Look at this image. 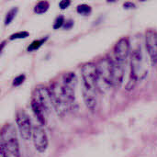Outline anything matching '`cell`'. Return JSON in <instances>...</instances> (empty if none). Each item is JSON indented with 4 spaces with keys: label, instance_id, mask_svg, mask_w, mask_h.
Returning <instances> with one entry per match:
<instances>
[{
    "label": "cell",
    "instance_id": "6da1fadb",
    "mask_svg": "<svg viewBox=\"0 0 157 157\" xmlns=\"http://www.w3.org/2000/svg\"><path fill=\"white\" fill-rule=\"evenodd\" d=\"M0 145L9 157H20L17 133L12 124H6L0 132Z\"/></svg>",
    "mask_w": 157,
    "mask_h": 157
},
{
    "label": "cell",
    "instance_id": "7a4b0ae2",
    "mask_svg": "<svg viewBox=\"0 0 157 157\" xmlns=\"http://www.w3.org/2000/svg\"><path fill=\"white\" fill-rule=\"evenodd\" d=\"M146 74L147 67L145 65L141 48L138 47L133 49L131 54V77L127 85V89H132L139 80L145 77Z\"/></svg>",
    "mask_w": 157,
    "mask_h": 157
},
{
    "label": "cell",
    "instance_id": "3957f363",
    "mask_svg": "<svg viewBox=\"0 0 157 157\" xmlns=\"http://www.w3.org/2000/svg\"><path fill=\"white\" fill-rule=\"evenodd\" d=\"M49 90H50L52 103L54 110L56 111L58 116L63 118L71 110V107L65 94L63 93L61 83H57V82L53 83L50 86Z\"/></svg>",
    "mask_w": 157,
    "mask_h": 157
},
{
    "label": "cell",
    "instance_id": "277c9868",
    "mask_svg": "<svg viewBox=\"0 0 157 157\" xmlns=\"http://www.w3.org/2000/svg\"><path fill=\"white\" fill-rule=\"evenodd\" d=\"M81 73L83 79V86L89 89L97 90L98 82L97 65L93 63H86L82 66Z\"/></svg>",
    "mask_w": 157,
    "mask_h": 157
},
{
    "label": "cell",
    "instance_id": "5b68a950",
    "mask_svg": "<svg viewBox=\"0 0 157 157\" xmlns=\"http://www.w3.org/2000/svg\"><path fill=\"white\" fill-rule=\"evenodd\" d=\"M113 65H114V61H112L109 57L103 58L98 62L97 65L98 74V82L102 81L106 85L112 86Z\"/></svg>",
    "mask_w": 157,
    "mask_h": 157
},
{
    "label": "cell",
    "instance_id": "8992f818",
    "mask_svg": "<svg viewBox=\"0 0 157 157\" xmlns=\"http://www.w3.org/2000/svg\"><path fill=\"white\" fill-rule=\"evenodd\" d=\"M16 122L22 139L26 141L29 140L32 134V125L29 115L23 109H19L17 111Z\"/></svg>",
    "mask_w": 157,
    "mask_h": 157
},
{
    "label": "cell",
    "instance_id": "52a82bcc",
    "mask_svg": "<svg viewBox=\"0 0 157 157\" xmlns=\"http://www.w3.org/2000/svg\"><path fill=\"white\" fill-rule=\"evenodd\" d=\"M31 137L33 139V144H34L35 149L40 154L44 153L47 150L48 144H49L48 136H47V133H46V131L44 130V128L42 126H40V124L32 126Z\"/></svg>",
    "mask_w": 157,
    "mask_h": 157
},
{
    "label": "cell",
    "instance_id": "ba28073f",
    "mask_svg": "<svg viewBox=\"0 0 157 157\" xmlns=\"http://www.w3.org/2000/svg\"><path fill=\"white\" fill-rule=\"evenodd\" d=\"M33 99L41 107V109L44 110L46 114H49L52 111V109L53 107L49 88L44 86H40L36 88Z\"/></svg>",
    "mask_w": 157,
    "mask_h": 157
},
{
    "label": "cell",
    "instance_id": "9c48e42d",
    "mask_svg": "<svg viewBox=\"0 0 157 157\" xmlns=\"http://www.w3.org/2000/svg\"><path fill=\"white\" fill-rule=\"evenodd\" d=\"M131 52L130 41L126 38L121 39L114 47V57L117 63H122L127 60Z\"/></svg>",
    "mask_w": 157,
    "mask_h": 157
},
{
    "label": "cell",
    "instance_id": "30bf717a",
    "mask_svg": "<svg viewBox=\"0 0 157 157\" xmlns=\"http://www.w3.org/2000/svg\"><path fill=\"white\" fill-rule=\"evenodd\" d=\"M145 48L151 61L157 63V32L155 30H147L145 33Z\"/></svg>",
    "mask_w": 157,
    "mask_h": 157
},
{
    "label": "cell",
    "instance_id": "8fae6325",
    "mask_svg": "<svg viewBox=\"0 0 157 157\" xmlns=\"http://www.w3.org/2000/svg\"><path fill=\"white\" fill-rule=\"evenodd\" d=\"M97 90L89 89L85 86L82 88L83 93V98L85 101L86 106L90 111H95L98 107V98H97Z\"/></svg>",
    "mask_w": 157,
    "mask_h": 157
},
{
    "label": "cell",
    "instance_id": "7c38bea8",
    "mask_svg": "<svg viewBox=\"0 0 157 157\" xmlns=\"http://www.w3.org/2000/svg\"><path fill=\"white\" fill-rule=\"evenodd\" d=\"M123 75H124V69H123V64L117 63L114 61V65H113V74H112V86H119L123 80Z\"/></svg>",
    "mask_w": 157,
    "mask_h": 157
},
{
    "label": "cell",
    "instance_id": "4fadbf2b",
    "mask_svg": "<svg viewBox=\"0 0 157 157\" xmlns=\"http://www.w3.org/2000/svg\"><path fill=\"white\" fill-rule=\"evenodd\" d=\"M31 109L36 117V119L38 120L40 126H44L46 124V113L44 112V110L41 109V107L32 98L31 99Z\"/></svg>",
    "mask_w": 157,
    "mask_h": 157
},
{
    "label": "cell",
    "instance_id": "5bb4252c",
    "mask_svg": "<svg viewBox=\"0 0 157 157\" xmlns=\"http://www.w3.org/2000/svg\"><path fill=\"white\" fill-rule=\"evenodd\" d=\"M62 84H63L65 86H71L73 88H75L76 84H77V77H76L75 74L73 73V72L65 73L63 75Z\"/></svg>",
    "mask_w": 157,
    "mask_h": 157
},
{
    "label": "cell",
    "instance_id": "9a60e30c",
    "mask_svg": "<svg viewBox=\"0 0 157 157\" xmlns=\"http://www.w3.org/2000/svg\"><path fill=\"white\" fill-rule=\"evenodd\" d=\"M49 6H50V5H49V3L47 1H40L35 6L34 12L37 13V14H40V15L43 14L49 9Z\"/></svg>",
    "mask_w": 157,
    "mask_h": 157
},
{
    "label": "cell",
    "instance_id": "2e32d148",
    "mask_svg": "<svg viewBox=\"0 0 157 157\" xmlns=\"http://www.w3.org/2000/svg\"><path fill=\"white\" fill-rule=\"evenodd\" d=\"M17 13V7H13V8H11V9L6 13V17H5V25H6V26L9 25V24L13 21V19L15 18Z\"/></svg>",
    "mask_w": 157,
    "mask_h": 157
},
{
    "label": "cell",
    "instance_id": "e0dca14e",
    "mask_svg": "<svg viewBox=\"0 0 157 157\" xmlns=\"http://www.w3.org/2000/svg\"><path fill=\"white\" fill-rule=\"evenodd\" d=\"M46 40H47V38L41 39V40H37L32 41V43L28 47V51H29V52H32V51H35V50L39 49V48L44 43V41H45Z\"/></svg>",
    "mask_w": 157,
    "mask_h": 157
},
{
    "label": "cell",
    "instance_id": "ac0fdd59",
    "mask_svg": "<svg viewBox=\"0 0 157 157\" xmlns=\"http://www.w3.org/2000/svg\"><path fill=\"white\" fill-rule=\"evenodd\" d=\"M77 12L81 15H84V16H86L88 14H90L91 12V7L90 6L88 5H86V4H82V5H79L76 8Z\"/></svg>",
    "mask_w": 157,
    "mask_h": 157
},
{
    "label": "cell",
    "instance_id": "d6986e66",
    "mask_svg": "<svg viewBox=\"0 0 157 157\" xmlns=\"http://www.w3.org/2000/svg\"><path fill=\"white\" fill-rule=\"evenodd\" d=\"M29 36V32L27 31H19L12 34L9 37V40H17V39H25Z\"/></svg>",
    "mask_w": 157,
    "mask_h": 157
},
{
    "label": "cell",
    "instance_id": "ffe728a7",
    "mask_svg": "<svg viewBox=\"0 0 157 157\" xmlns=\"http://www.w3.org/2000/svg\"><path fill=\"white\" fill-rule=\"evenodd\" d=\"M64 24V18L63 16H59L56 17L55 21H54V24H53V29H57L59 28H61L63 25Z\"/></svg>",
    "mask_w": 157,
    "mask_h": 157
},
{
    "label": "cell",
    "instance_id": "44dd1931",
    "mask_svg": "<svg viewBox=\"0 0 157 157\" xmlns=\"http://www.w3.org/2000/svg\"><path fill=\"white\" fill-rule=\"evenodd\" d=\"M25 79H26L25 75H17V76L13 80V86H18L22 85V83L25 81Z\"/></svg>",
    "mask_w": 157,
    "mask_h": 157
},
{
    "label": "cell",
    "instance_id": "7402d4cb",
    "mask_svg": "<svg viewBox=\"0 0 157 157\" xmlns=\"http://www.w3.org/2000/svg\"><path fill=\"white\" fill-rule=\"evenodd\" d=\"M70 4H71V2L69 0H62L59 3V6H60L61 9H65L70 6Z\"/></svg>",
    "mask_w": 157,
    "mask_h": 157
},
{
    "label": "cell",
    "instance_id": "603a6c76",
    "mask_svg": "<svg viewBox=\"0 0 157 157\" xmlns=\"http://www.w3.org/2000/svg\"><path fill=\"white\" fill-rule=\"evenodd\" d=\"M0 157H9L7 155V154L5 152V150L2 148L1 145H0Z\"/></svg>",
    "mask_w": 157,
    "mask_h": 157
},
{
    "label": "cell",
    "instance_id": "cb8c5ba5",
    "mask_svg": "<svg viewBox=\"0 0 157 157\" xmlns=\"http://www.w3.org/2000/svg\"><path fill=\"white\" fill-rule=\"evenodd\" d=\"M72 26H73V21L70 20V21H67V25H64V28L65 29H70Z\"/></svg>",
    "mask_w": 157,
    "mask_h": 157
},
{
    "label": "cell",
    "instance_id": "d4e9b609",
    "mask_svg": "<svg viewBox=\"0 0 157 157\" xmlns=\"http://www.w3.org/2000/svg\"><path fill=\"white\" fill-rule=\"evenodd\" d=\"M5 45H6V41H3V42L1 43V45H0V53H1V52H2V50H3V48L5 47Z\"/></svg>",
    "mask_w": 157,
    "mask_h": 157
}]
</instances>
